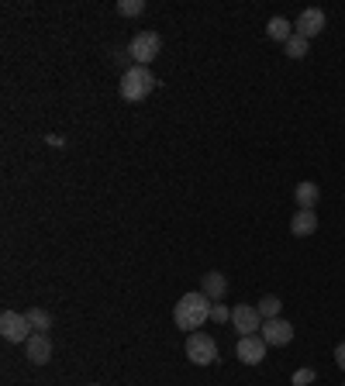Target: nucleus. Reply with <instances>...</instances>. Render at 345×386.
<instances>
[{
  "instance_id": "1",
  "label": "nucleus",
  "mask_w": 345,
  "mask_h": 386,
  "mask_svg": "<svg viewBox=\"0 0 345 386\" xmlns=\"http://www.w3.org/2000/svg\"><path fill=\"white\" fill-rule=\"evenodd\" d=\"M211 300L197 290V293H187V297H180L176 300V307H173V321H176V328L180 331H200V324L211 321Z\"/></svg>"
},
{
  "instance_id": "2",
  "label": "nucleus",
  "mask_w": 345,
  "mask_h": 386,
  "mask_svg": "<svg viewBox=\"0 0 345 386\" xmlns=\"http://www.w3.org/2000/svg\"><path fill=\"white\" fill-rule=\"evenodd\" d=\"M156 87H159V80H156V73H152L149 66H128L125 76H121V96H125L128 104L145 100Z\"/></svg>"
},
{
  "instance_id": "3",
  "label": "nucleus",
  "mask_w": 345,
  "mask_h": 386,
  "mask_svg": "<svg viewBox=\"0 0 345 386\" xmlns=\"http://www.w3.org/2000/svg\"><path fill=\"white\" fill-rule=\"evenodd\" d=\"M0 335H4V342L21 345V342H28V338L35 335V328H32V321H28V314L4 311V314H0Z\"/></svg>"
},
{
  "instance_id": "4",
  "label": "nucleus",
  "mask_w": 345,
  "mask_h": 386,
  "mask_svg": "<svg viewBox=\"0 0 345 386\" xmlns=\"http://www.w3.org/2000/svg\"><path fill=\"white\" fill-rule=\"evenodd\" d=\"M159 52H162L159 32H138L131 38V45H128V56L135 59V66H149L152 59H159Z\"/></svg>"
},
{
  "instance_id": "5",
  "label": "nucleus",
  "mask_w": 345,
  "mask_h": 386,
  "mask_svg": "<svg viewBox=\"0 0 345 386\" xmlns=\"http://www.w3.org/2000/svg\"><path fill=\"white\" fill-rule=\"evenodd\" d=\"M187 359L193 366H211V362H218V345H214V338L204 335V331L187 335Z\"/></svg>"
},
{
  "instance_id": "6",
  "label": "nucleus",
  "mask_w": 345,
  "mask_h": 386,
  "mask_svg": "<svg viewBox=\"0 0 345 386\" xmlns=\"http://www.w3.org/2000/svg\"><path fill=\"white\" fill-rule=\"evenodd\" d=\"M262 342L266 345H273V349H283V345H290L293 342V324L283 321V318H273V321H262Z\"/></svg>"
},
{
  "instance_id": "7",
  "label": "nucleus",
  "mask_w": 345,
  "mask_h": 386,
  "mask_svg": "<svg viewBox=\"0 0 345 386\" xmlns=\"http://www.w3.org/2000/svg\"><path fill=\"white\" fill-rule=\"evenodd\" d=\"M266 342H262V335H242L238 338V345H235V355L246 362V366H259L262 359H266Z\"/></svg>"
},
{
  "instance_id": "8",
  "label": "nucleus",
  "mask_w": 345,
  "mask_h": 386,
  "mask_svg": "<svg viewBox=\"0 0 345 386\" xmlns=\"http://www.w3.org/2000/svg\"><path fill=\"white\" fill-rule=\"evenodd\" d=\"M25 355H28L32 366H45V362L52 359V338L42 335V331H35L32 338L25 342Z\"/></svg>"
},
{
  "instance_id": "9",
  "label": "nucleus",
  "mask_w": 345,
  "mask_h": 386,
  "mask_svg": "<svg viewBox=\"0 0 345 386\" xmlns=\"http://www.w3.org/2000/svg\"><path fill=\"white\" fill-rule=\"evenodd\" d=\"M325 25H328L325 11H317V7H308V11H304V14L297 18V35L311 42L314 35H321V32H325Z\"/></svg>"
},
{
  "instance_id": "10",
  "label": "nucleus",
  "mask_w": 345,
  "mask_h": 386,
  "mask_svg": "<svg viewBox=\"0 0 345 386\" xmlns=\"http://www.w3.org/2000/svg\"><path fill=\"white\" fill-rule=\"evenodd\" d=\"M231 324H235V331H242V335H255V331L262 328V314H259L255 307L238 304V307L231 311Z\"/></svg>"
},
{
  "instance_id": "11",
  "label": "nucleus",
  "mask_w": 345,
  "mask_h": 386,
  "mask_svg": "<svg viewBox=\"0 0 345 386\" xmlns=\"http://www.w3.org/2000/svg\"><path fill=\"white\" fill-rule=\"evenodd\" d=\"M200 293H204L207 300H214V304H218L221 297L228 293V280H224L221 273L211 269V273H204V276H200Z\"/></svg>"
},
{
  "instance_id": "12",
  "label": "nucleus",
  "mask_w": 345,
  "mask_h": 386,
  "mask_svg": "<svg viewBox=\"0 0 345 386\" xmlns=\"http://www.w3.org/2000/svg\"><path fill=\"white\" fill-rule=\"evenodd\" d=\"M293 200H297V207H301V211H314V207H317V200H321V190H317V183H311V180L297 183V190H293Z\"/></svg>"
},
{
  "instance_id": "13",
  "label": "nucleus",
  "mask_w": 345,
  "mask_h": 386,
  "mask_svg": "<svg viewBox=\"0 0 345 386\" xmlns=\"http://www.w3.org/2000/svg\"><path fill=\"white\" fill-rule=\"evenodd\" d=\"M290 231L297 235V238H308L317 231V214L314 211H297L293 214V221H290Z\"/></svg>"
},
{
  "instance_id": "14",
  "label": "nucleus",
  "mask_w": 345,
  "mask_h": 386,
  "mask_svg": "<svg viewBox=\"0 0 345 386\" xmlns=\"http://www.w3.org/2000/svg\"><path fill=\"white\" fill-rule=\"evenodd\" d=\"M266 35H270L273 42H283V45H286V42L293 38V25H290L286 18H273V21L266 25Z\"/></svg>"
},
{
  "instance_id": "15",
  "label": "nucleus",
  "mask_w": 345,
  "mask_h": 386,
  "mask_svg": "<svg viewBox=\"0 0 345 386\" xmlns=\"http://www.w3.org/2000/svg\"><path fill=\"white\" fill-rule=\"evenodd\" d=\"M280 297H262L259 304H255V311L262 314V321H273V318H280Z\"/></svg>"
},
{
  "instance_id": "16",
  "label": "nucleus",
  "mask_w": 345,
  "mask_h": 386,
  "mask_svg": "<svg viewBox=\"0 0 345 386\" xmlns=\"http://www.w3.org/2000/svg\"><path fill=\"white\" fill-rule=\"evenodd\" d=\"M25 314H28V321H32L35 331L49 335V328H52V314H49V311H42V307H32V311H25Z\"/></svg>"
},
{
  "instance_id": "17",
  "label": "nucleus",
  "mask_w": 345,
  "mask_h": 386,
  "mask_svg": "<svg viewBox=\"0 0 345 386\" xmlns=\"http://www.w3.org/2000/svg\"><path fill=\"white\" fill-rule=\"evenodd\" d=\"M283 49H286V56H290V59H304V56H308V38H301V35L293 32V38H290Z\"/></svg>"
},
{
  "instance_id": "18",
  "label": "nucleus",
  "mask_w": 345,
  "mask_h": 386,
  "mask_svg": "<svg viewBox=\"0 0 345 386\" xmlns=\"http://www.w3.org/2000/svg\"><path fill=\"white\" fill-rule=\"evenodd\" d=\"M145 11V0H118V14L121 18H138Z\"/></svg>"
},
{
  "instance_id": "19",
  "label": "nucleus",
  "mask_w": 345,
  "mask_h": 386,
  "mask_svg": "<svg viewBox=\"0 0 345 386\" xmlns=\"http://www.w3.org/2000/svg\"><path fill=\"white\" fill-rule=\"evenodd\" d=\"M314 380H317V373H314V369H297V373L290 376V383H293V386H308V383H314Z\"/></svg>"
},
{
  "instance_id": "20",
  "label": "nucleus",
  "mask_w": 345,
  "mask_h": 386,
  "mask_svg": "<svg viewBox=\"0 0 345 386\" xmlns=\"http://www.w3.org/2000/svg\"><path fill=\"white\" fill-rule=\"evenodd\" d=\"M211 321H214V324H221V321H231V311H228L224 304H214V307H211Z\"/></svg>"
},
{
  "instance_id": "21",
  "label": "nucleus",
  "mask_w": 345,
  "mask_h": 386,
  "mask_svg": "<svg viewBox=\"0 0 345 386\" xmlns=\"http://www.w3.org/2000/svg\"><path fill=\"white\" fill-rule=\"evenodd\" d=\"M335 362H339V366H342V369H345V342H342V345H339V349H335Z\"/></svg>"
},
{
  "instance_id": "22",
  "label": "nucleus",
  "mask_w": 345,
  "mask_h": 386,
  "mask_svg": "<svg viewBox=\"0 0 345 386\" xmlns=\"http://www.w3.org/2000/svg\"><path fill=\"white\" fill-rule=\"evenodd\" d=\"M90 386H97V383H90Z\"/></svg>"
},
{
  "instance_id": "23",
  "label": "nucleus",
  "mask_w": 345,
  "mask_h": 386,
  "mask_svg": "<svg viewBox=\"0 0 345 386\" xmlns=\"http://www.w3.org/2000/svg\"><path fill=\"white\" fill-rule=\"evenodd\" d=\"M342 386H345V383H342Z\"/></svg>"
}]
</instances>
